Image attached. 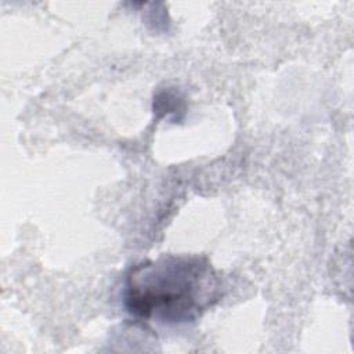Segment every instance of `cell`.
Wrapping results in <instances>:
<instances>
[{
    "label": "cell",
    "mask_w": 354,
    "mask_h": 354,
    "mask_svg": "<svg viewBox=\"0 0 354 354\" xmlns=\"http://www.w3.org/2000/svg\"><path fill=\"white\" fill-rule=\"evenodd\" d=\"M217 278L205 257L162 256L130 268L124 306L140 319L194 321L217 300Z\"/></svg>",
    "instance_id": "cell-1"
}]
</instances>
